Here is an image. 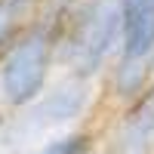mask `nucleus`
<instances>
[{"label": "nucleus", "mask_w": 154, "mask_h": 154, "mask_svg": "<svg viewBox=\"0 0 154 154\" xmlns=\"http://www.w3.org/2000/svg\"><path fill=\"white\" fill-rule=\"evenodd\" d=\"M120 0H80L59 25V68L80 80H102L120 53Z\"/></svg>", "instance_id": "nucleus-1"}, {"label": "nucleus", "mask_w": 154, "mask_h": 154, "mask_svg": "<svg viewBox=\"0 0 154 154\" xmlns=\"http://www.w3.org/2000/svg\"><path fill=\"white\" fill-rule=\"evenodd\" d=\"M56 68H59V25L37 19L0 59V99H3V105L12 114L25 111L31 102H37L49 89Z\"/></svg>", "instance_id": "nucleus-2"}, {"label": "nucleus", "mask_w": 154, "mask_h": 154, "mask_svg": "<svg viewBox=\"0 0 154 154\" xmlns=\"http://www.w3.org/2000/svg\"><path fill=\"white\" fill-rule=\"evenodd\" d=\"M96 108V89L93 80H80L74 74H62L59 80L49 83V89L31 102L25 111H19V120L9 123L16 126L22 136H56L74 130V126H83V120L89 117V111Z\"/></svg>", "instance_id": "nucleus-3"}, {"label": "nucleus", "mask_w": 154, "mask_h": 154, "mask_svg": "<svg viewBox=\"0 0 154 154\" xmlns=\"http://www.w3.org/2000/svg\"><path fill=\"white\" fill-rule=\"evenodd\" d=\"M105 154H154V93L114 114L105 133Z\"/></svg>", "instance_id": "nucleus-4"}, {"label": "nucleus", "mask_w": 154, "mask_h": 154, "mask_svg": "<svg viewBox=\"0 0 154 154\" xmlns=\"http://www.w3.org/2000/svg\"><path fill=\"white\" fill-rule=\"evenodd\" d=\"M123 59H154V0H120Z\"/></svg>", "instance_id": "nucleus-5"}, {"label": "nucleus", "mask_w": 154, "mask_h": 154, "mask_svg": "<svg viewBox=\"0 0 154 154\" xmlns=\"http://www.w3.org/2000/svg\"><path fill=\"white\" fill-rule=\"evenodd\" d=\"M31 154H105V133L99 126H74L43 139Z\"/></svg>", "instance_id": "nucleus-6"}, {"label": "nucleus", "mask_w": 154, "mask_h": 154, "mask_svg": "<svg viewBox=\"0 0 154 154\" xmlns=\"http://www.w3.org/2000/svg\"><path fill=\"white\" fill-rule=\"evenodd\" d=\"M40 16V0H0V59Z\"/></svg>", "instance_id": "nucleus-7"}, {"label": "nucleus", "mask_w": 154, "mask_h": 154, "mask_svg": "<svg viewBox=\"0 0 154 154\" xmlns=\"http://www.w3.org/2000/svg\"><path fill=\"white\" fill-rule=\"evenodd\" d=\"M6 126H9V108L3 105V99H0V136L6 133Z\"/></svg>", "instance_id": "nucleus-8"}]
</instances>
